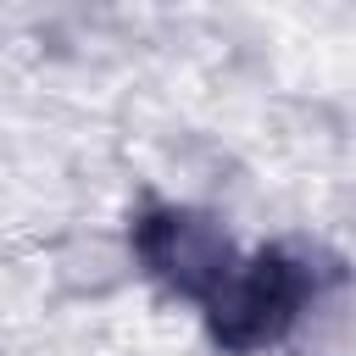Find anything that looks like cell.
I'll return each instance as SVG.
<instances>
[{
    "label": "cell",
    "mask_w": 356,
    "mask_h": 356,
    "mask_svg": "<svg viewBox=\"0 0 356 356\" xmlns=\"http://www.w3.org/2000/svg\"><path fill=\"white\" fill-rule=\"evenodd\" d=\"M339 284V256L306 250V245H261L239 256L234 278L211 295L206 328L228 356H261L295 334V323L323 300V289Z\"/></svg>",
    "instance_id": "1"
},
{
    "label": "cell",
    "mask_w": 356,
    "mask_h": 356,
    "mask_svg": "<svg viewBox=\"0 0 356 356\" xmlns=\"http://www.w3.org/2000/svg\"><path fill=\"white\" fill-rule=\"evenodd\" d=\"M128 245H134L139 267H145L167 295L195 300L200 312L211 306V295H217V289L234 278V267H239V250H234V239L222 234V222L206 217V211H195V206H167V200L145 206V211L134 217V228H128Z\"/></svg>",
    "instance_id": "2"
}]
</instances>
